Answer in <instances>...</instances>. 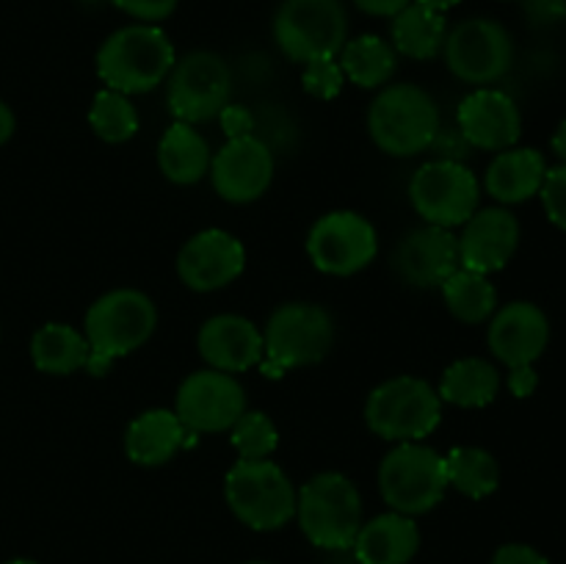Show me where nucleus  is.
<instances>
[{
  "mask_svg": "<svg viewBox=\"0 0 566 564\" xmlns=\"http://www.w3.org/2000/svg\"><path fill=\"white\" fill-rule=\"evenodd\" d=\"M547 177V160L534 147H509L497 153L484 175V188L501 205L528 202L542 191Z\"/></svg>",
  "mask_w": 566,
  "mask_h": 564,
  "instance_id": "nucleus-23",
  "label": "nucleus"
},
{
  "mask_svg": "<svg viewBox=\"0 0 566 564\" xmlns=\"http://www.w3.org/2000/svg\"><path fill=\"white\" fill-rule=\"evenodd\" d=\"M379 252L376 227L354 210L321 216L307 236V254L321 274L352 276L368 269Z\"/></svg>",
  "mask_w": 566,
  "mask_h": 564,
  "instance_id": "nucleus-13",
  "label": "nucleus"
},
{
  "mask_svg": "<svg viewBox=\"0 0 566 564\" xmlns=\"http://www.w3.org/2000/svg\"><path fill=\"white\" fill-rule=\"evenodd\" d=\"M343 75L359 88H379L392 77L398 66V53L392 44L381 36H357L348 39L337 53Z\"/></svg>",
  "mask_w": 566,
  "mask_h": 564,
  "instance_id": "nucleus-29",
  "label": "nucleus"
},
{
  "mask_svg": "<svg viewBox=\"0 0 566 564\" xmlns=\"http://www.w3.org/2000/svg\"><path fill=\"white\" fill-rule=\"evenodd\" d=\"M111 3L125 14L136 17V20L149 22V25L166 20L177 9V0H111Z\"/></svg>",
  "mask_w": 566,
  "mask_h": 564,
  "instance_id": "nucleus-36",
  "label": "nucleus"
},
{
  "mask_svg": "<svg viewBox=\"0 0 566 564\" xmlns=\"http://www.w3.org/2000/svg\"><path fill=\"white\" fill-rule=\"evenodd\" d=\"M31 359L42 374L70 376L88 365V343L75 326L44 324L31 337Z\"/></svg>",
  "mask_w": 566,
  "mask_h": 564,
  "instance_id": "nucleus-28",
  "label": "nucleus"
},
{
  "mask_svg": "<svg viewBox=\"0 0 566 564\" xmlns=\"http://www.w3.org/2000/svg\"><path fill=\"white\" fill-rule=\"evenodd\" d=\"M175 412L193 435L230 431L232 424L247 412V390L224 370H193L177 387Z\"/></svg>",
  "mask_w": 566,
  "mask_h": 564,
  "instance_id": "nucleus-14",
  "label": "nucleus"
},
{
  "mask_svg": "<svg viewBox=\"0 0 566 564\" xmlns=\"http://www.w3.org/2000/svg\"><path fill=\"white\" fill-rule=\"evenodd\" d=\"M186 442L188 429L177 418L175 409L155 407L138 415L127 426L125 451L130 462L142 464V468H158V464H166L169 459H175V453Z\"/></svg>",
  "mask_w": 566,
  "mask_h": 564,
  "instance_id": "nucleus-24",
  "label": "nucleus"
},
{
  "mask_svg": "<svg viewBox=\"0 0 566 564\" xmlns=\"http://www.w3.org/2000/svg\"><path fill=\"white\" fill-rule=\"evenodd\" d=\"M523 11L534 28H551L566 17V0H523Z\"/></svg>",
  "mask_w": 566,
  "mask_h": 564,
  "instance_id": "nucleus-38",
  "label": "nucleus"
},
{
  "mask_svg": "<svg viewBox=\"0 0 566 564\" xmlns=\"http://www.w3.org/2000/svg\"><path fill=\"white\" fill-rule=\"evenodd\" d=\"M542 205H545V213L558 230L566 232V166H553L547 169L545 182H542Z\"/></svg>",
  "mask_w": 566,
  "mask_h": 564,
  "instance_id": "nucleus-35",
  "label": "nucleus"
},
{
  "mask_svg": "<svg viewBox=\"0 0 566 564\" xmlns=\"http://www.w3.org/2000/svg\"><path fill=\"white\" fill-rule=\"evenodd\" d=\"M442 53L453 77L479 88L501 81L514 64L512 36L501 22L486 17H470L448 31Z\"/></svg>",
  "mask_w": 566,
  "mask_h": 564,
  "instance_id": "nucleus-12",
  "label": "nucleus"
},
{
  "mask_svg": "<svg viewBox=\"0 0 566 564\" xmlns=\"http://www.w3.org/2000/svg\"><path fill=\"white\" fill-rule=\"evenodd\" d=\"M221 130H224L227 142L230 138H247L254 136L258 130V122H254V114L247 108V105H224V111L219 114Z\"/></svg>",
  "mask_w": 566,
  "mask_h": 564,
  "instance_id": "nucleus-37",
  "label": "nucleus"
},
{
  "mask_svg": "<svg viewBox=\"0 0 566 564\" xmlns=\"http://www.w3.org/2000/svg\"><path fill=\"white\" fill-rule=\"evenodd\" d=\"M446 473L448 487L473 501L492 495L501 484V464L486 448L479 446L453 448L446 457Z\"/></svg>",
  "mask_w": 566,
  "mask_h": 564,
  "instance_id": "nucleus-31",
  "label": "nucleus"
},
{
  "mask_svg": "<svg viewBox=\"0 0 566 564\" xmlns=\"http://www.w3.org/2000/svg\"><path fill=\"white\" fill-rule=\"evenodd\" d=\"M506 385L517 398H528L539 385V376H536L534 365H517V368H509Z\"/></svg>",
  "mask_w": 566,
  "mask_h": 564,
  "instance_id": "nucleus-40",
  "label": "nucleus"
},
{
  "mask_svg": "<svg viewBox=\"0 0 566 564\" xmlns=\"http://www.w3.org/2000/svg\"><path fill=\"white\" fill-rule=\"evenodd\" d=\"M14 127H17V119H14V111L9 108V105L0 100V147H3L6 142H9L11 136H14Z\"/></svg>",
  "mask_w": 566,
  "mask_h": 564,
  "instance_id": "nucleus-42",
  "label": "nucleus"
},
{
  "mask_svg": "<svg viewBox=\"0 0 566 564\" xmlns=\"http://www.w3.org/2000/svg\"><path fill=\"white\" fill-rule=\"evenodd\" d=\"M335 343V318L315 302L280 304L263 330V374L276 379L285 370L318 365Z\"/></svg>",
  "mask_w": 566,
  "mask_h": 564,
  "instance_id": "nucleus-4",
  "label": "nucleus"
},
{
  "mask_svg": "<svg viewBox=\"0 0 566 564\" xmlns=\"http://www.w3.org/2000/svg\"><path fill=\"white\" fill-rule=\"evenodd\" d=\"M155 326H158V307L147 293L136 288H116L103 293L83 318L88 374H108L114 359L133 354L153 337Z\"/></svg>",
  "mask_w": 566,
  "mask_h": 564,
  "instance_id": "nucleus-1",
  "label": "nucleus"
},
{
  "mask_svg": "<svg viewBox=\"0 0 566 564\" xmlns=\"http://www.w3.org/2000/svg\"><path fill=\"white\" fill-rule=\"evenodd\" d=\"M409 202L426 224L462 227L481 205V182L462 160H429L409 180Z\"/></svg>",
  "mask_w": 566,
  "mask_h": 564,
  "instance_id": "nucleus-10",
  "label": "nucleus"
},
{
  "mask_svg": "<svg viewBox=\"0 0 566 564\" xmlns=\"http://www.w3.org/2000/svg\"><path fill=\"white\" fill-rule=\"evenodd\" d=\"M247 269V249L232 232L210 227L197 232L177 252V276L197 293H210L235 282Z\"/></svg>",
  "mask_w": 566,
  "mask_h": 564,
  "instance_id": "nucleus-16",
  "label": "nucleus"
},
{
  "mask_svg": "<svg viewBox=\"0 0 566 564\" xmlns=\"http://www.w3.org/2000/svg\"><path fill=\"white\" fill-rule=\"evenodd\" d=\"M6 564H36V562H31V558H11V562Z\"/></svg>",
  "mask_w": 566,
  "mask_h": 564,
  "instance_id": "nucleus-45",
  "label": "nucleus"
},
{
  "mask_svg": "<svg viewBox=\"0 0 566 564\" xmlns=\"http://www.w3.org/2000/svg\"><path fill=\"white\" fill-rule=\"evenodd\" d=\"M486 343L506 368L534 365L551 343V321L539 304L509 302L490 318Z\"/></svg>",
  "mask_w": 566,
  "mask_h": 564,
  "instance_id": "nucleus-20",
  "label": "nucleus"
},
{
  "mask_svg": "<svg viewBox=\"0 0 566 564\" xmlns=\"http://www.w3.org/2000/svg\"><path fill=\"white\" fill-rule=\"evenodd\" d=\"M274 39L296 64L337 59L348 42V14L340 0H285L276 9Z\"/></svg>",
  "mask_w": 566,
  "mask_h": 564,
  "instance_id": "nucleus-9",
  "label": "nucleus"
},
{
  "mask_svg": "<svg viewBox=\"0 0 566 564\" xmlns=\"http://www.w3.org/2000/svg\"><path fill=\"white\" fill-rule=\"evenodd\" d=\"M420 6H426V9L431 11H440V14H446V11H451L453 6H459L462 0H418Z\"/></svg>",
  "mask_w": 566,
  "mask_h": 564,
  "instance_id": "nucleus-44",
  "label": "nucleus"
},
{
  "mask_svg": "<svg viewBox=\"0 0 566 564\" xmlns=\"http://www.w3.org/2000/svg\"><path fill=\"white\" fill-rule=\"evenodd\" d=\"M88 125L105 144H125L138 133V111L127 94L103 88L88 108Z\"/></svg>",
  "mask_w": 566,
  "mask_h": 564,
  "instance_id": "nucleus-32",
  "label": "nucleus"
},
{
  "mask_svg": "<svg viewBox=\"0 0 566 564\" xmlns=\"http://www.w3.org/2000/svg\"><path fill=\"white\" fill-rule=\"evenodd\" d=\"M166 81H169L166 103L177 122L202 125V122L216 119L224 105H230L232 70L219 53L193 50L171 66Z\"/></svg>",
  "mask_w": 566,
  "mask_h": 564,
  "instance_id": "nucleus-11",
  "label": "nucleus"
},
{
  "mask_svg": "<svg viewBox=\"0 0 566 564\" xmlns=\"http://www.w3.org/2000/svg\"><path fill=\"white\" fill-rule=\"evenodd\" d=\"M551 147H553V153H556V158L562 160V166H566V119L556 127V133H553Z\"/></svg>",
  "mask_w": 566,
  "mask_h": 564,
  "instance_id": "nucleus-43",
  "label": "nucleus"
},
{
  "mask_svg": "<svg viewBox=\"0 0 566 564\" xmlns=\"http://www.w3.org/2000/svg\"><path fill=\"white\" fill-rule=\"evenodd\" d=\"M448 310L462 324H484L497 310V291L490 276L459 265L440 285Z\"/></svg>",
  "mask_w": 566,
  "mask_h": 564,
  "instance_id": "nucleus-30",
  "label": "nucleus"
},
{
  "mask_svg": "<svg viewBox=\"0 0 566 564\" xmlns=\"http://www.w3.org/2000/svg\"><path fill=\"white\" fill-rule=\"evenodd\" d=\"M459 265V241L448 227H415L392 252V269L412 288H440Z\"/></svg>",
  "mask_w": 566,
  "mask_h": 564,
  "instance_id": "nucleus-18",
  "label": "nucleus"
},
{
  "mask_svg": "<svg viewBox=\"0 0 566 564\" xmlns=\"http://www.w3.org/2000/svg\"><path fill=\"white\" fill-rule=\"evenodd\" d=\"M501 390V374L490 359L462 357L442 370L440 398L462 409H481L492 404Z\"/></svg>",
  "mask_w": 566,
  "mask_h": 564,
  "instance_id": "nucleus-26",
  "label": "nucleus"
},
{
  "mask_svg": "<svg viewBox=\"0 0 566 564\" xmlns=\"http://www.w3.org/2000/svg\"><path fill=\"white\" fill-rule=\"evenodd\" d=\"M247 564H269V562H247Z\"/></svg>",
  "mask_w": 566,
  "mask_h": 564,
  "instance_id": "nucleus-46",
  "label": "nucleus"
},
{
  "mask_svg": "<svg viewBox=\"0 0 566 564\" xmlns=\"http://www.w3.org/2000/svg\"><path fill=\"white\" fill-rule=\"evenodd\" d=\"M457 125L470 147L503 153L509 147H517L520 133H523V116H520L517 103L506 92L484 86L475 88L459 103Z\"/></svg>",
  "mask_w": 566,
  "mask_h": 564,
  "instance_id": "nucleus-17",
  "label": "nucleus"
},
{
  "mask_svg": "<svg viewBox=\"0 0 566 564\" xmlns=\"http://www.w3.org/2000/svg\"><path fill=\"white\" fill-rule=\"evenodd\" d=\"M296 520L315 547L346 551L363 529V498L346 473L324 470L304 481L296 498Z\"/></svg>",
  "mask_w": 566,
  "mask_h": 564,
  "instance_id": "nucleus-5",
  "label": "nucleus"
},
{
  "mask_svg": "<svg viewBox=\"0 0 566 564\" xmlns=\"http://www.w3.org/2000/svg\"><path fill=\"white\" fill-rule=\"evenodd\" d=\"M197 348L210 368L235 376L263 363V332L243 315L219 313L199 326Z\"/></svg>",
  "mask_w": 566,
  "mask_h": 564,
  "instance_id": "nucleus-21",
  "label": "nucleus"
},
{
  "mask_svg": "<svg viewBox=\"0 0 566 564\" xmlns=\"http://www.w3.org/2000/svg\"><path fill=\"white\" fill-rule=\"evenodd\" d=\"M354 3H357L359 11L370 17H396L415 0H354Z\"/></svg>",
  "mask_w": 566,
  "mask_h": 564,
  "instance_id": "nucleus-41",
  "label": "nucleus"
},
{
  "mask_svg": "<svg viewBox=\"0 0 566 564\" xmlns=\"http://www.w3.org/2000/svg\"><path fill=\"white\" fill-rule=\"evenodd\" d=\"M448 36L446 14L420 6L418 0L409 3L401 14L392 17V50L407 59L429 61L442 53Z\"/></svg>",
  "mask_w": 566,
  "mask_h": 564,
  "instance_id": "nucleus-27",
  "label": "nucleus"
},
{
  "mask_svg": "<svg viewBox=\"0 0 566 564\" xmlns=\"http://www.w3.org/2000/svg\"><path fill=\"white\" fill-rule=\"evenodd\" d=\"M177 64L171 39L149 22H136L111 33L97 50V75L105 88L122 94H147L169 77Z\"/></svg>",
  "mask_w": 566,
  "mask_h": 564,
  "instance_id": "nucleus-2",
  "label": "nucleus"
},
{
  "mask_svg": "<svg viewBox=\"0 0 566 564\" xmlns=\"http://www.w3.org/2000/svg\"><path fill=\"white\" fill-rule=\"evenodd\" d=\"M208 142L202 133L186 122H175L158 142V166L175 186H193L210 171Z\"/></svg>",
  "mask_w": 566,
  "mask_h": 564,
  "instance_id": "nucleus-25",
  "label": "nucleus"
},
{
  "mask_svg": "<svg viewBox=\"0 0 566 564\" xmlns=\"http://www.w3.org/2000/svg\"><path fill=\"white\" fill-rule=\"evenodd\" d=\"M208 175L224 202H254L269 191L274 180V153L260 136L230 138L213 155Z\"/></svg>",
  "mask_w": 566,
  "mask_h": 564,
  "instance_id": "nucleus-15",
  "label": "nucleus"
},
{
  "mask_svg": "<svg viewBox=\"0 0 566 564\" xmlns=\"http://www.w3.org/2000/svg\"><path fill=\"white\" fill-rule=\"evenodd\" d=\"M492 564H551L536 547L523 545V542H509L501 545L492 556Z\"/></svg>",
  "mask_w": 566,
  "mask_h": 564,
  "instance_id": "nucleus-39",
  "label": "nucleus"
},
{
  "mask_svg": "<svg viewBox=\"0 0 566 564\" xmlns=\"http://www.w3.org/2000/svg\"><path fill=\"white\" fill-rule=\"evenodd\" d=\"M230 512L252 531H276L296 518V487L271 459H238L224 479Z\"/></svg>",
  "mask_w": 566,
  "mask_h": 564,
  "instance_id": "nucleus-7",
  "label": "nucleus"
},
{
  "mask_svg": "<svg viewBox=\"0 0 566 564\" xmlns=\"http://www.w3.org/2000/svg\"><path fill=\"white\" fill-rule=\"evenodd\" d=\"M442 398L420 376H392L365 401V424L387 442H420L440 426Z\"/></svg>",
  "mask_w": 566,
  "mask_h": 564,
  "instance_id": "nucleus-6",
  "label": "nucleus"
},
{
  "mask_svg": "<svg viewBox=\"0 0 566 564\" xmlns=\"http://www.w3.org/2000/svg\"><path fill=\"white\" fill-rule=\"evenodd\" d=\"M459 263L479 274H495L506 269L520 247V221L506 208H479L462 224Z\"/></svg>",
  "mask_w": 566,
  "mask_h": 564,
  "instance_id": "nucleus-19",
  "label": "nucleus"
},
{
  "mask_svg": "<svg viewBox=\"0 0 566 564\" xmlns=\"http://www.w3.org/2000/svg\"><path fill=\"white\" fill-rule=\"evenodd\" d=\"M368 133L376 147L392 158L426 153L440 136L437 100L415 83L385 86L370 103Z\"/></svg>",
  "mask_w": 566,
  "mask_h": 564,
  "instance_id": "nucleus-3",
  "label": "nucleus"
},
{
  "mask_svg": "<svg viewBox=\"0 0 566 564\" xmlns=\"http://www.w3.org/2000/svg\"><path fill=\"white\" fill-rule=\"evenodd\" d=\"M230 442L238 451L243 462H254V459H269L280 446V431H276L274 420L258 409H247L241 418L232 424Z\"/></svg>",
  "mask_w": 566,
  "mask_h": 564,
  "instance_id": "nucleus-33",
  "label": "nucleus"
},
{
  "mask_svg": "<svg viewBox=\"0 0 566 564\" xmlns=\"http://www.w3.org/2000/svg\"><path fill=\"white\" fill-rule=\"evenodd\" d=\"M448 490L446 457L423 442H398L379 464V492L392 512H431Z\"/></svg>",
  "mask_w": 566,
  "mask_h": 564,
  "instance_id": "nucleus-8",
  "label": "nucleus"
},
{
  "mask_svg": "<svg viewBox=\"0 0 566 564\" xmlns=\"http://www.w3.org/2000/svg\"><path fill=\"white\" fill-rule=\"evenodd\" d=\"M343 83H346V75L337 59H315L304 64L302 86L315 100H335L343 92Z\"/></svg>",
  "mask_w": 566,
  "mask_h": 564,
  "instance_id": "nucleus-34",
  "label": "nucleus"
},
{
  "mask_svg": "<svg viewBox=\"0 0 566 564\" xmlns=\"http://www.w3.org/2000/svg\"><path fill=\"white\" fill-rule=\"evenodd\" d=\"M352 547L359 564H409L420 547V529L415 518L390 509L363 523Z\"/></svg>",
  "mask_w": 566,
  "mask_h": 564,
  "instance_id": "nucleus-22",
  "label": "nucleus"
}]
</instances>
